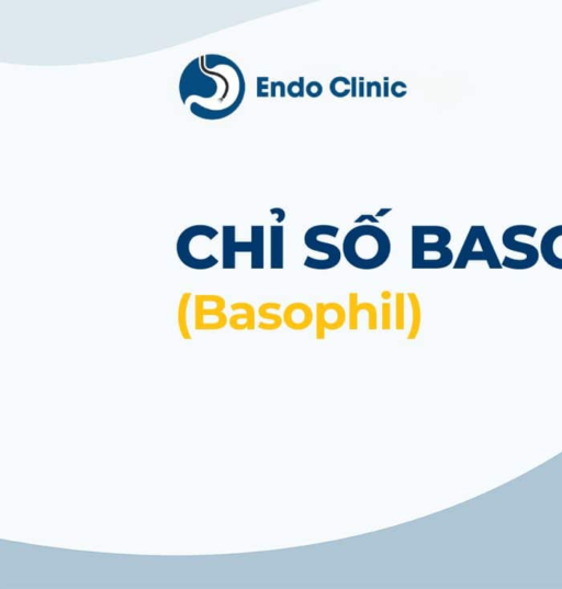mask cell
<instances>
[{
	"label": "cell",
	"instance_id": "6da1fadb",
	"mask_svg": "<svg viewBox=\"0 0 562 589\" xmlns=\"http://www.w3.org/2000/svg\"><path fill=\"white\" fill-rule=\"evenodd\" d=\"M220 94L217 110L190 105L194 116L204 120H222L240 108L246 94V82L238 64L227 56L208 54L191 61L179 81V95L183 104L190 97L213 99Z\"/></svg>",
	"mask_w": 562,
	"mask_h": 589
},
{
	"label": "cell",
	"instance_id": "7a4b0ae2",
	"mask_svg": "<svg viewBox=\"0 0 562 589\" xmlns=\"http://www.w3.org/2000/svg\"><path fill=\"white\" fill-rule=\"evenodd\" d=\"M388 234L374 224L356 226L346 234L343 255L347 263L359 270H375L384 266L391 255Z\"/></svg>",
	"mask_w": 562,
	"mask_h": 589
},
{
	"label": "cell",
	"instance_id": "3957f363",
	"mask_svg": "<svg viewBox=\"0 0 562 589\" xmlns=\"http://www.w3.org/2000/svg\"><path fill=\"white\" fill-rule=\"evenodd\" d=\"M452 234L443 226H412V268L444 269L454 260Z\"/></svg>",
	"mask_w": 562,
	"mask_h": 589
},
{
	"label": "cell",
	"instance_id": "277c9868",
	"mask_svg": "<svg viewBox=\"0 0 562 589\" xmlns=\"http://www.w3.org/2000/svg\"><path fill=\"white\" fill-rule=\"evenodd\" d=\"M340 229L336 226L322 224L312 226L305 234V244L310 251L323 254L322 259L307 256L305 267L313 270H330L339 266L343 252L336 245L320 241V236H330L335 239Z\"/></svg>",
	"mask_w": 562,
	"mask_h": 589
},
{
	"label": "cell",
	"instance_id": "5b68a950",
	"mask_svg": "<svg viewBox=\"0 0 562 589\" xmlns=\"http://www.w3.org/2000/svg\"><path fill=\"white\" fill-rule=\"evenodd\" d=\"M227 301L219 294H196L194 299L195 330L198 332L221 331L229 325V317L224 310Z\"/></svg>",
	"mask_w": 562,
	"mask_h": 589
},
{
	"label": "cell",
	"instance_id": "8992f818",
	"mask_svg": "<svg viewBox=\"0 0 562 589\" xmlns=\"http://www.w3.org/2000/svg\"><path fill=\"white\" fill-rule=\"evenodd\" d=\"M485 231V226H471L465 243L462 249H460L454 269H465L470 262H487L491 269H500L502 267L489 236L478 248L481 236Z\"/></svg>",
	"mask_w": 562,
	"mask_h": 589
},
{
	"label": "cell",
	"instance_id": "52a82bcc",
	"mask_svg": "<svg viewBox=\"0 0 562 589\" xmlns=\"http://www.w3.org/2000/svg\"><path fill=\"white\" fill-rule=\"evenodd\" d=\"M316 336L324 341L327 331H339L347 321V313L339 302H318L316 305Z\"/></svg>",
	"mask_w": 562,
	"mask_h": 589
},
{
	"label": "cell",
	"instance_id": "ba28073f",
	"mask_svg": "<svg viewBox=\"0 0 562 589\" xmlns=\"http://www.w3.org/2000/svg\"><path fill=\"white\" fill-rule=\"evenodd\" d=\"M219 235V232L209 225H191L189 228L184 230L179 235L176 242V254L181 260V263L189 269L195 270V263L193 257H191V242L196 237H206V239L212 241L215 240Z\"/></svg>",
	"mask_w": 562,
	"mask_h": 589
},
{
	"label": "cell",
	"instance_id": "9c48e42d",
	"mask_svg": "<svg viewBox=\"0 0 562 589\" xmlns=\"http://www.w3.org/2000/svg\"><path fill=\"white\" fill-rule=\"evenodd\" d=\"M537 232L536 228H533L531 225H514L512 228H509L507 231L504 232L502 241L503 245L511 251L520 253L525 255L528 264L531 267L537 264L538 262V251L537 248L530 244H525L523 242H517L516 236L517 235H527L530 237H534Z\"/></svg>",
	"mask_w": 562,
	"mask_h": 589
},
{
	"label": "cell",
	"instance_id": "30bf717a",
	"mask_svg": "<svg viewBox=\"0 0 562 589\" xmlns=\"http://www.w3.org/2000/svg\"><path fill=\"white\" fill-rule=\"evenodd\" d=\"M365 312L368 317V330L377 331L378 310L374 303L359 302L358 293L353 291L348 294V328L357 331L359 328V314Z\"/></svg>",
	"mask_w": 562,
	"mask_h": 589
},
{
	"label": "cell",
	"instance_id": "8fae6325",
	"mask_svg": "<svg viewBox=\"0 0 562 589\" xmlns=\"http://www.w3.org/2000/svg\"><path fill=\"white\" fill-rule=\"evenodd\" d=\"M314 313L309 304L305 302H294L285 309L284 323L292 331H305L312 325Z\"/></svg>",
	"mask_w": 562,
	"mask_h": 589
},
{
	"label": "cell",
	"instance_id": "7c38bea8",
	"mask_svg": "<svg viewBox=\"0 0 562 589\" xmlns=\"http://www.w3.org/2000/svg\"><path fill=\"white\" fill-rule=\"evenodd\" d=\"M541 249L545 262L550 267L562 270V225L547 231Z\"/></svg>",
	"mask_w": 562,
	"mask_h": 589
},
{
	"label": "cell",
	"instance_id": "4fadbf2b",
	"mask_svg": "<svg viewBox=\"0 0 562 589\" xmlns=\"http://www.w3.org/2000/svg\"><path fill=\"white\" fill-rule=\"evenodd\" d=\"M231 310L235 312L229 317V326L234 331H254L256 328V312L249 302H235L231 304Z\"/></svg>",
	"mask_w": 562,
	"mask_h": 589
},
{
	"label": "cell",
	"instance_id": "5bb4252c",
	"mask_svg": "<svg viewBox=\"0 0 562 589\" xmlns=\"http://www.w3.org/2000/svg\"><path fill=\"white\" fill-rule=\"evenodd\" d=\"M281 304L278 302H265L258 308V315H260L263 322L258 324V328L265 332H273L279 330L284 324V317L279 315Z\"/></svg>",
	"mask_w": 562,
	"mask_h": 589
},
{
	"label": "cell",
	"instance_id": "9a60e30c",
	"mask_svg": "<svg viewBox=\"0 0 562 589\" xmlns=\"http://www.w3.org/2000/svg\"><path fill=\"white\" fill-rule=\"evenodd\" d=\"M251 268L264 269L265 267V228L263 225L251 226Z\"/></svg>",
	"mask_w": 562,
	"mask_h": 589
},
{
	"label": "cell",
	"instance_id": "2e32d148",
	"mask_svg": "<svg viewBox=\"0 0 562 589\" xmlns=\"http://www.w3.org/2000/svg\"><path fill=\"white\" fill-rule=\"evenodd\" d=\"M235 225H224L222 228V268H236Z\"/></svg>",
	"mask_w": 562,
	"mask_h": 589
},
{
	"label": "cell",
	"instance_id": "e0dca14e",
	"mask_svg": "<svg viewBox=\"0 0 562 589\" xmlns=\"http://www.w3.org/2000/svg\"><path fill=\"white\" fill-rule=\"evenodd\" d=\"M284 226L273 225L271 228V268L284 269L285 267V240Z\"/></svg>",
	"mask_w": 562,
	"mask_h": 589
},
{
	"label": "cell",
	"instance_id": "ac0fdd59",
	"mask_svg": "<svg viewBox=\"0 0 562 589\" xmlns=\"http://www.w3.org/2000/svg\"><path fill=\"white\" fill-rule=\"evenodd\" d=\"M191 299H193V293L191 292H184L182 294L181 299L178 301L177 311H176V320L179 334H181L184 341H191L193 336H191L189 324H188V310L190 307Z\"/></svg>",
	"mask_w": 562,
	"mask_h": 589
},
{
	"label": "cell",
	"instance_id": "d6986e66",
	"mask_svg": "<svg viewBox=\"0 0 562 589\" xmlns=\"http://www.w3.org/2000/svg\"><path fill=\"white\" fill-rule=\"evenodd\" d=\"M407 299L409 300L411 309V324L408 333L409 341H414L420 335L422 326V307L418 293L408 292Z\"/></svg>",
	"mask_w": 562,
	"mask_h": 589
},
{
	"label": "cell",
	"instance_id": "ffe728a7",
	"mask_svg": "<svg viewBox=\"0 0 562 589\" xmlns=\"http://www.w3.org/2000/svg\"><path fill=\"white\" fill-rule=\"evenodd\" d=\"M330 92L336 98H345L352 95V82L345 76H337L330 83Z\"/></svg>",
	"mask_w": 562,
	"mask_h": 589
},
{
	"label": "cell",
	"instance_id": "44dd1931",
	"mask_svg": "<svg viewBox=\"0 0 562 589\" xmlns=\"http://www.w3.org/2000/svg\"><path fill=\"white\" fill-rule=\"evenodd\" d=\"M406 300L407 294L404 292H397L395 296L396 303V330L403 331L406 328Z\"/></svg>",
	"mask_w": 562,
	"mask_h": 589
},
{
	"label": "cell",
	"instance_id": "7402d4cb",
	"mask_svg": "<svg viewBox=\"0 0 562 589\" xmlns=\"http://www.w3.org/2000/svg\"><path fill=\"white\" fill-rule=\"evenodd\" d=\"M287 94L291 98H303L306 96L305 77L300 76L298 81L291 82L287 86Z\"/></svg>",
	"mask_w": 562,
	"mask_h": 589
},
{
	"label": "cell",
	"instance_id": "603a6c76",
	"mask_svg": "<svg viewBox=\"0 0 562 589\" xmlns=\"http://www.w3.org/2000/svg\"><path fill=\"white\" fill-rule=\"evenodd\" d=\"M257 97H271V81H269V78L267 76L257 77Z\"/></svg>",
	"mask_w": 562,
	"mask_h": 589
},
{
	"label": "cell",
	"instance_id": "cb8c5ba5",
	"mask_svg": "<svg viewBox=\"0 0 562 589\" xmlns=\"http://www.w3.org/2000/svg\"><path fill=\"white\" fill-rule=\"evenodd\" d=\"M381 327L384 331L391 330V304L389 302L381 305Z\"/></svg>",
	"mask_w": 562,
	"mask_h": 589
},
{
	"label": "cell",
	"instance_id": "d4e9b609",
	"mask_svg": "<svg viewBox=\"0 0 562 589\" xmlns=\"http://www.w3.org/2000/svg\"><path fill=\"white\" fill-rule=\"evenodd\" d=\"M390 94L396 98H403L408 95V85L397 81L390 86Z\"/></svg>",
	"mask_w": 562,
	"mask_h": 589
},
{
	"label": "cell",
	"instance_id": "484cf974",
	"mask_svg": "<svg viewBox=\"0 0 562 589\" xmlns=\"http://www.w3.org/2000/svg\"><path fill=\"white\" fill-rule=\"evenodd\" d=\"M323 94V86L320 82L313 81L306 85V95L310 98H319Z\"/></svg>",
	"mask_w": 562,
	"mask_h": 589
},
{
	"label": "cell",
	"instance_id": "4316f807",
	"mask_svg": "<svg viewBox=\"0 0 562 589\" xmlns=\"http://www.w3.org/2000/svg\"><path fill=\"white\" fill-rule=\"evenodd\" d=\"M375 92V96L380 98L382 97V85L381 83L375 82H367L366 83V97L370 98L373 97Z\"/></svg>",
	"mask_w": 562,
	"mask_h": 589
},
{
	"label": "cell",
	"instance_id": "83f0119b",
	"mask_svg": "<svg viewBox=\"0 0 562 589\" xmlns=\"http://www.w3.org/2000/svg\"><path fill=\"white\" fill-rule=\"evenodd\" d=\"M287 92V87L284 82H271V97H277V93L279 97L285 98Z\"/></svg>",
	"mask_w": 562,
	"mask_h": 589
},
{
	"label": "cell",
	"instance_id": "f1b7e54d",
	"mask_svg": "<svg viewBox=\"0 0 562 589\" xmlns=\"http://www.w3.org/2000/svg\"><path fill=\"white\" fill-rule=\"evenodd\" d=\"M236 254L238 253H252V242H236L235 244Z\"/></svg>",
	"mask_w": 562,
	"mask_h": 589
},
{
	"label": "cell",
	"instance_id": "f546056e",
	"mask_svg": "<svg viewBox=\"0 0 562 589\" xmlns=\"http://www.w3.org/2000/svg\"><path fill=\"white\" fill-rule=\"evenodd\" d=\"M365 222H369L370 224H379V220L372 214H363L361 217L354 221L355 224H365Z\"/></svg>",
	"mask_w": 562,
	"mask_h": 589
},
{
	"label": "cell",
	"instance_id": "4dcf8cb0",
	"mask_svg": "<svg viewBox=\"0 0 562 589\" xmlns=\"http://www.w3.org/2000/svg\"><path fill=\"white\" fill-rule=\"evenodd\" d=\"M271 214L275 215L277 223H283L286 220V211L283 208L271 209Z\"/></svg>",
	"mask_w": 562,
	"mask_h": 589
},
{
	"label": "cell",
	"instance_id": "1f68e13d",
	"mask_svg": "<svg viewBox=\"0 0 562 589\" xmlns=\"http://www.w3.org/2000/svg\"><path fill=\"white\" fill-rule=\"evenodd\" d=\"M358 81H359V83H358V97L364 98L366 96V93H365L366 85L364 83L365 78L359 77Z\"/></svg>",
	"mask_w": 562,
	"mask_h": 589
},
{
	"label": "cell",
	"instance_id": "d6a6232c",
	"mask_svg": "<svg viewBox=\"0 0 562 589\" xmlns=\"http://www.w3.org/2000/svg\"><path fill=\"white\" fill-rule=\"evenodd\" d=\"M385 83L382 84V96H384L385 98H388L390 95V84H389V77H385L384 78Z\"/></svg>",
	"mask_w": 562,
	"mask_h": 589
},
{
	"label": "cell",
	"instance_id": "836d02e7",
	"mask_svg": "<svg viewBox=\"0 0 562 589\" xmlns=\"http://www.w3.org/2000/svg\"><path fill=\"white\" fill-rule=\"evenodd\" d=\"M351 82H352V97L356 98L358 97V79L356 76H353L351 78Z\"/></svg>",
	"mask_w": 562,
	"mask_h": 589
},
{
	"label": "cell",
	"instance_id": "e575fe53",
	"mask_svg": "<svg viewBox=\"0 0 562 589\" xmlns=\"http://www.w3.org/2000/svg\"><path fill=\"white\" fill-rule=\"evenodd\" d=\"M391 211H392V208H382V209H380V210L377 212V214L375 215V217H376L377 219H378V218H385V217H386V215H387L388 213H390Z\"/></svg>",
	"mask_w": 562,
	"mask_h": 589
},
{
	"label": "cell",
	"instance_id": "d590c367",
	"mask_svg": "<svg viewBox=\"0 0 562 589\" xmlns=\"http://www.w3.org/2000/svg\"><path fill=\"white\" fill-rule=\"evenodd\" d=\"M392 297V293L389 290H384L381 292V299L388 302Z\"/></svg>",
	"mask_w": 562,
	"mask_h": 589
}]
</instances>
